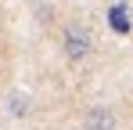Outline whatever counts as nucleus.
I'll list each match as a JSON object with an SVG mask.
<instances>
[{"mask_svg":"<svg viewBox=\"0 0 133 130\" xmlns=\"http://www.w3.org/2000/svg\"><path fill=\"white\" fill-rule=\"evenodd\" d=\"M61 51H65L68 62H83L90 58V51H94V36H90L87 25H65V33H61Z\"/></svg>","mask_w":133,"mask_h":130,"instance_id":"nucleus-1","label":"nucleus"},{"mask_svg":"<svg viewBox=\"0 0 133 130\" xmlns=\"http://www.w3.org/2000/svg\"><path fill=\"white\" fill-rule=\"evenodd\" d=\"M83 130H115V112L108 105H94L83 116Z\"/></svg>","mask_w":133,"mask_h":130,"instance_id":"nucleus-2","label":"nucleus"},{"mask_svg":"<svg viewBox=\"0 0 133 130\" xmlns=\"http://www.w3.org/2000/svg\"><path fill=\"white\" fill-rule=\"evenodd\" d=\"M108 22H111L115 33H130V11H126V7H119V4L108 7Z\"/></svg>","mask_w":133,"mask_h":130,"instance_id":"nucleus-3","label":"nucleus"},{"mask_svg":"<svg viewBox=\"0 0 133 130\" xmlns=\"http://www.w3.org/2000/svg\"><path fill=\"white\" fill-rule=\"evenodd\" d=\"M7 116H15V119L18 116H29V94H18V90L7 94Z\"/></svg>","mask_w":133,"mask_h":130,"instance_id":"nucleus-4","label":"nucleus"}]
</instances>
